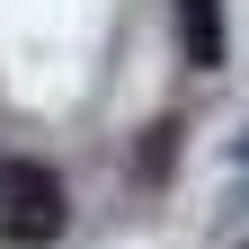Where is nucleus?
I'll return each instance as SVG.
<instances>
[{"label": "nucleus", "mask_w": 249, "mask_h": 249, "mask_svg": "<svg viewBox=\"0 0 249 249\" xmlns=\"http://www.w3.org/2000/svg\"><path fill=\"white\" fill-rule=\"evenodd\" d=\"M178 36H187V62L213 71L223 62V0H178Z\"/></svg>", "instance_id": "2"}, {"label": "nucleus", "mask_w": 249, "mask_h": 249, "mask_svg": "<svg viewBox=\"0 0 249 249\" xmlns=\"http://www.w3.org/2000/svg\"><path fill=\"white\" fill-rule=\"evenodd\" d=\"M71 223V196L45 160H0V240L9 249H53Z\"/></svg>", "instance_id": "1"}]
</instances>
